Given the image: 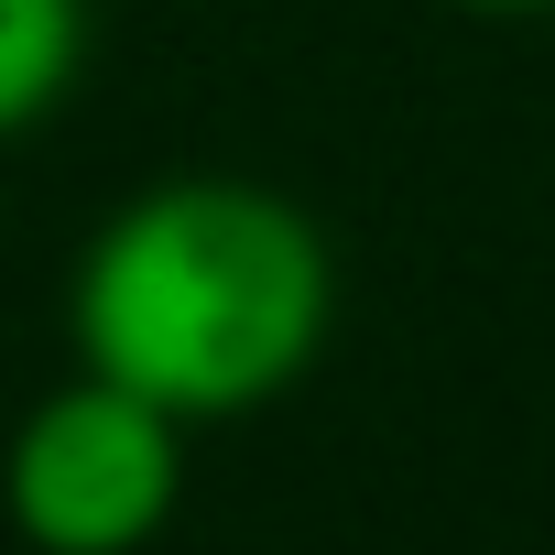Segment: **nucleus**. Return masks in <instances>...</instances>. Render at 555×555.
Listing matches in <instances>:
<instances>
[{"label":"nucleus","mask_w":555,"mask_h":555,"mask_svg":"<svg viewBox=\"0 0 555 555\" xmlns=\"http://www.w3.org/2000/svg\"><path fill=\"white\" fill-rule=\"evenodd\" d=\"M338 317L327 229L240 175H164L120 196L66 272L77 371L164 403L185 436L284 403Z\"/></svg>","instance_id":"nucleus-1"},{"label":"nucleus","mask_w":555,"mask_h":555,"mask_svg":"<svg viewBox=\"0 0 555 555\" xmlns=\"http://www.w3.org/2000/svg\"><path fill=\"white\" fill-rule=\"evenodd\" d=\"M185 501V425L99 371L55 382L0 447V512L34 555H142Z\"/></svg>","instance_id":"nucleus-2"},{"label":"nucleus","mask_w":555,"mask_h":555,"mask_svg":"<svg viewBox=\"0 0 555 555\" xmlns=\"http://www.w3.org/2000/svg\"><path fill=\"white\" fill-rule=\"evenodd\" d=\"M447 12H479V23H522V12H555V0H447Z\"/></svg>","instance_id":"nucleus-4"},{"label":"nucleus","mask_w":555,"mask_h":555,"mask_svg":"<svg viewBox=\"0 0 555 555\" xmlns=\"http://www.w3.org/2000/svg\"><path fill=\"white\" fill-rule=\"evenodd\" d=\"M77 66H88V0H0V142L44 131Z\"/></svg>","instance_id":"nucleus-3"}]
</instances>
